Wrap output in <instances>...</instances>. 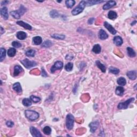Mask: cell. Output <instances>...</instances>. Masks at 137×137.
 Returning <instances> with one entry per match:
<instances>
[{
	"instance_id": "1",
	"label": "cell",
	"mask_w": 137,
	"mask_h": 137,
	"mask_svg": "<svg viewBox=\"0 0 137 137\" xmlns=\"http://www.w3.org/2000/svg\"><path fill=\"white\" fill-rule=\"evenodd\" d=\"M25 115L26 117L31 121H34L37 120L39 117V114L38 112L33 110H26L25 111Z\"/></svg>"
},
{
	"instance_id": "2",
	"label": "cell",
	"mask_w": 137,
	"mask_h": 137,
	"mask_svg": "<svg viewBox=\"0 0 137 137\" xmlns=\"http://www.w3.org/2000/svg\"><path fill=\"white\" fill-rule=\"evenodd\" d=\"M85 6H86V2L85 1H81L79 5L76 7L72 11V14L74 16H76L79 14L81 12L84 10Z\"/></svg>"
},
{
	"instance_id": "3",
	"label": "cell",
	"mask_w": 137,
	"mask_h": 137,
	"mask_svg": "<svg viewBox=\"0 0 137 137\" xmlns=\"http://www.w3.org/2000/svg\"><path fill=\"white\" fill-rule=\"evenodd\" d=\"M74 116L72 114H69L66 117V126L68 130H71L74 124Z\"/></svg>"
},
{
	"instance_id": "4",
	"label": "cell",
	"mask_w": 137,
	"mask_h": 137,
	"mask_svg": "<svg viewBox=\"0 0 137 137\" xmlns=\"http://www.w3.org/2000/svg\"><path fill=\"white\" fill-rule=\"evenodd\" d=\"M134 100V98H131L123 102H120L118 105V109H126L128 108L129 105Z\"/></svg>"
},
{
	"instance_id": "5",
	"label": "cell",
	"mask_w": 137,
	"mask_h": 137,
	"mask_svg": "<svg viewBox=\"0 0 137 137\" xmlns=\"http://www.w3.org/2000/svg\"><path fill=\"white\" fill-rule=\"evenodd\" d=\"M21 62L27 69H30L31 67L37 65V63L35 62L29 61L28 59H24L23 60H21Z\"/></svg>"
},
{
	"instance_id": "6",
	"label": "cell",
	"mask_w": 137,
	"mask_h": 137,
	"mask_svg": "<svg viewBox=\"0 0 137 137\" xmlns=\"http://www.w3.org/2000/svg\"><path fill=\"white\" fill-rule=\"evenodd\" d=\"M63 67V63L61 61H57L54 63L53 66L51 67L50 71L51 73L55 72L57 70H61Z\"/></svg>"
},
{
	"instance_id": "7",
	"label": "cell",
	"mask_w": 137,
	"mask_h": 137,
	"mask_svg": "<svg viewBox=\"0 0 137 137\" xmlns=\"http://www.w3.org/2000/svg\"><path fill=\"white\" fill-rule=\"evenodd\" d=\"M29 131H30V133L32 134V136L34 137H42V134H41L40 132L37 128H34V127L31 126V128H29Z\"/></svg>"
},
{
	"instance_id": "8",
	"label": "cell",
	"mask_w": 137,
	"mask_h": 137,
	"mask_svg": "<svg viewBox=\"0 0 137 137\" xmlns=\"http://www.w3.org/2000/svg\"><path fill=\"white\" fill-rule=\"evenodd\" d=\"M99 126V123L98 121H94V122H91L90 124H89V126L91 128V132L92 133H94L96 131V130H97V129L98 128V127Z\"/></svg>"
},
{
	"instance_id": "9",
	"label": "cell",
	"mask_w": 137,
	"mask_h": 137,
	"mask_svg": "<svg viewBox=\"0 0 137 137\" xmlns=\"http://www.w3.org/2000/svg\"><path fill=\"white\" fill-rule=\"evenodd\" d=\"M104 26L106 28L108 29V30L112 34V35H115L117 33V31L116 29H115L114 27L112 25H111L110 24H109L107 21H105L104 23Z\"/></svg>"
},
{
	"instance_id": "10",
	"label": "cell",
	"mask_w": 137,
	"mask_h": 137,
	"mask_svg": "<svg viewBox=\"0 0 137 137\" xmlns=\"http://www.w3.org/2000/svg\"><path fill=\"white\" fill-rule=\"evenodd\" d=\"M116 5V2L115 1H109L105 4L103 6V9L104 10H108L110 9L111 8H112Z\"/></svg>"
},
{
	"instance_id": "11",
	"label": "cell",
	"mask_w": 137,
	"mask_h": 137,
	"mask_svg": "<svg viewBox=\"0 0 137 137\" xmlns=\"http://www.w3.org/2000/svg\"><path fill=\"white\" fill-rule=\"evenodd\" d=\"M16 24L18 25H19L21 26L24 27V28L28 29V30H31L32 29V27L29 24L25 23L24 21H18L16 22Z\"/></svg>"
},
{
	"instance_id": "12",
	"label": "cell",
	"mask_w": 137,
	"mask_h": 137,
	"mask_svg": "<svg viewBox=\"0 0 137 137\" xmlns=\"http://www.w3.org/2000/svg\"><path fill=\"white\" fill-rule=\"evenodd\" d=\"M1 16L5 20H7L8 19L9 17V15L8 13V9L7 7H3L1 9Z\"/></svg>"
},
{
	"instance_id": "13",
	"label": "cell",
	"mask_w": 137,
	"mask_h": 137,
	"mask_svg": "<svg viewBox=\"0 0 137 137\" xmlns=\"http://www.w3.org/2000/svg\"><path fill=\"white\" fill-rule=\"evenodd\" d=\"M23 71V69L20 65H16L14 67V72H13V76H18Z\"/></svg>"
},
{
	"instance_id": "14",
	"label": "cell",
	"mask_w": 137,
	"mask_h": 137,
	"mask_svg": "<svg viewBox=\"0 0 137 137\" xmlns=\"http://www.w3.org/2000/svg\"><path fill=\"white\" fill-rule=\"evenodd\" d=\"M99 37L101 40H106L108 37V35L104 29H100L99 33Z\"/></svg>"
},
{
	"instance_id": "15",
	"label": "cell",
	"mask_w": 137,
	"mask_h": 137,
	"mask_svg": "<svg viewBox=\"0 0 137 137\" xmlns=\"http://www.w3.org/2000/svg\"><path fill=\"white\" fill-rule=\"evenodd\" d=\"M127 76L131 80H135L137 78V73L136 71H130L127 72Z\"/></svg>"
},
{
	"instance_id": "16",
	"label": "cell",
	"mask_w": 137,
	"mask_h": 137,
	"mask_svg": "<svg viewBox=\"0 0 137 137\" xmlns=\"http://www.w3.org/2000/svg\"><path fill=\"white\" fill-rule=\"evenodd\" d=\"M113 41H114V43L117 46H120L123 44V42L122 38L120 36H116L114 37Z\"/></svg>"
},
{
	"instance_id": "17",
	"label": "cell",
	"mask_w": 137,
	"mask_h": 137,
	"mask_svg": "<svg viewBox=\"0 0 137 137\" xmlns=\"http://www.w3.org/2000/svg\"><path fill=\"white\" fill-rule=\"evenodd\" d=\"M12 88L16 92L18 93H20L22 92V88L21 87V85L19 83H16L13 85Z\"/></svg>"
},
{
	"instance_id": "18",
	"label": "cell",
	"mask_w": 137,
	"mask_h": 137,
	"mask_svg": "<svg viewBox=\"0 0 137 137\" xmlns=\"http://www.w3.org/2000/svg\"><path fill=\"white\" fill-rule=\"evenodd\" d=\"M17 37L21 40H23L27 37V34L23 31H19L17 33Z\"/></svg>"
},
{
	"instance_id": "19",
	"label": "cell",
	"mask_w": 137,
	"mask_h": 137,
	"mask_svg": "<svg viewBox=\"0 0 137 137\" xmlns=\"http://www.w3.org/2000/svg\"><path fill=\"white\" fill-rule=\"evenodd\" d=\"M33 42L35 45H40L41 44V43L42 42V37L39 36H37V37H34L33 38Z\"/></svg>"
},
{
	"instance_id": "20",
	"label": "cell",
	"mask_w": 137,
	"mask_h": 137,
	"mask_svg": "<svg viewBox=\"0 0 137 137\" xmlns=\"http://www.w3.org/2000/svg\"><path fill=\"white\" fill-rule=\"evenodd\" d=\"M115 93L118 96H123L124 93V88L122 86H118L116 89Z\"/></svg>"
},
{
	"instance_id": "21",
	"label": "cell",
	"mask_w": 137,
	"mask_h": 137,
	"mask_svg": "<svg viewBox=\"0 0 137 137\" xmlns=\"http://www.w3.org/2000/svg\"><path fill=\"white\" fill-rule=\"evenodd\" d=\"M127 52H128V54L129 57H134L136 56V53L134 50V49H133L131 47H128L127 48Z\"/></svg>"
},
{
	"instance_id": "22",
	"label": "cell",
	"mask_w": 137,
	"mask_h": 137,
	"mask_svg": "<svg viewBox=\"0 0 137 137\" xmlns=\"http://www.w3.org/2000/svg\"><path fill=\"white\" fill-rule=\"evenodd\" d=\"M96 63V66H98L99 69H100L102 72H104V73L106 72V66H105L104 64H102V63L100 62V61H96V63Z\"/></svg>"
},
{
	"instance_id": "23",
	"label": "cell",
	"mask_w": 137,
	"mask_h": 137,
	"mask_svg": "<svg viewBox=\"0 0 137 137\" xmlns=\"http://www.w3.org/2000/svg\"><path fill=\"white\" fill-rule=\"evenodd\" d=\"M108 17L110 19L114 20L115 19H116L117 17V13L114 11H110L108 12Z\"/></svg>"
},
{
	"instance_id": "24",
	"label": "cell",
	"mask_w": 137,
	"mask_h": 137,
	"mask_svg": "<svg viewBox=\"0 0 137 137\" xmlns=\"http://www.w3.org/2000/svg\"><path fill=\"white\" fill-rule=\"evenodd\" d=\"M104 1H96V0H95V1H85V2H86V5L87 6H91V5H95V4H97L98 3H102V2H104Z\"/></svg>"
},
{
	"instance_id": "25",
	"label": "cell",
	"mask_w": 137,
	"mask_h": 137,
	"mask_svg": "<svg viewBox=\"0 0 137 137\" xmlns=\"http://www.w3.org/2000/svg\"><path fill=\"white\" fill-rule=\"evenodd\" d=\"M92 51L94 53L96 54H100L101 53V47L100 46V45H99V44L95 45L94 46V47H93V48Z\"/></svg>"
},
{
	"instance_id": "26",
	"label": "cell",
	"mask_w": 137,
	"mask_h": 137,
	"mask_svg": "<svg viewBox=\"0 0 137 137\" xmlns=\"http://www.w3.org/2000/svg\"><path fill=\"white\" fill-rule=\"evenodd\" d=\"M0 53H1V55H0V61L3 62V61L5 58L6 56V50L4 48H1L0 49Z\"/></svg>"
},
{
	"instance_id": "27",
	"label": "cell",
	"mask_w": 137,
	"mask_h": 137,
	"mask_svg": "<svg viewBox=\"0 0 137 137\" xmlns=\"http://www.w3.org/2000/svg\"><path fill=\"white\" fill-rule=\"evenodd\" d=\"M22 103L24 106L25 107H29L31 106L32 104L31 99L28 98L24 99L22 101Z\"/></svg>"
},
{
	"instance_id": "28",
	"label": "cell",
	"mask_w": 137,
	"mask_h": 137,
	"mask_svg": "<svg viewBox=\"0 0 137 137\" xmlns=\"http://www.w3.org/2000/svg\"><path fill=\"white\" fill-rule=\"evenodd\" d=\"M120 70L118 68L113 66L110 67L109 69V72L114 75H118L120 73Z\"/></svg>"
},
{
	"instance_id": "29",
	"label": "cell",
	"mask_w": 137,
	"mask_h": 137,
	"mask_svg": "<svg viewBox=\"0 0 137 137\" xmlns=\"http://www.w3.org/2000/svg\"><path fill=\"white\" fill-rule=\"evenodd\" d=\"M76 3V2L74 0H66L65 1V4H66L67 8H72Z\"/></svg>"
},
{
	"instance_id": "30",
	"label": "cell",
	"mask_w": 137,
	"mask_h": 137,
	"mask_svg": "<svg viewBox=\"0 0 137 137\" xmlns=\"http://www.w3.org/2000/svg\"><path fill=\"white\" fill-rule=\"evenodd\" d=\"M117 83L120 86H125L126 84V80L125 78H124V77H120L117 79Z\"/></svg>"
},
{
	"instance_id": "31",
	"label": "cell",
	"mask_w": 137,
	"mask_h": 137,
	"mask_svg": "<svg viewBox=\"0 0 137 137\" xmlns=\"http://www.w3.org/2000/svg\"><path fill=\"white\" fill-rule=\"evenodd\" d=\"M16 54V50L13 48H11L8 50V55L9 57H13Z\"/></svg>"
},
{
	"instance_id": "32",
	"label": "cell",
	"mask_w": 137,
	"mask_h": 137,
	"mask_svg": "<svg viewBox=\"0 0 137 137\" xmlns=\"http://www.w3.org/2000/svg\"><path fill=\"white\" fill-rule=\"evenodd\" d=\"M51 37L57 40H64L65 37V36L63 34H54L51 35Z\"/></svg>"
},
{
	"instance_id": "33",
	"label": "cell",
	"mask_w": 137,
	"mask_h": 137,
	"mask_svg": "<svg viewBox=\"0 0 137 137\" xmlns=\"http://www.w3.org/2000/svg\"><path fill=\"white\" fill-rule=\"evenodd\" d=\"M10 14L15 19H19L21 18V15L19 14L18 11H13L10 12Z\"/></svg>"
},
{
	"instance_id": "34",
	"label": "cell",
	"mask_w": 137,
	"mask_h": 137,
	"mask_svg": "<svg viewBox=\"0 0 137 137\" xmlns=\"http://www.w3.org/2000/svg\"><path fill=\"white\" fill-rule=\"evenodd\" d=\"M53 46V43L50 40H46L42 43V47L45 48H49Z\"/></svg>"
},
{
	"instance_id": "35",
	"label": "cell",
	"mask_w": 137,
	"mask_h": 137,
	"mask_svg": "<svg viewBox=\"0 0 137 137\" xmlns=\"http://www.w3.org/2000/svg\"><path fill=\"white\" fill-rule=\"evenodd\" d=\"M26 55L29 57H34L35 55V51L33 49H30V50H27L25 53Z\"/></svg>"
},
{
	"instance_id": "36",
	"label": "cell",
	"mask_w": 137,
	"mask_h": 137,
	"mask_svg": "<svg viewBox=\"0 0 137 137\" xmlns=\"http://www.w3.org/2000/svg\"><path fill=\"white\" fill-rule=\"evenodd\" d=\"M73 63L69 62L65 65V70L67 71H72V70L73 69Z\"/></svg>"
},
{
	"instance_id": "37",
	"label": "cell",
	"mask_w": 137,
	"mask_h": 137,
	"mask_svg": "<svg viewBox=\"0 0 137 137\" xmlns=\"http://www.w3.org/2000/svg\"><path fill=\"white\" fill-rule=\"evenodd\" d=\"M43 132L44 133V134L46 135H49L50 134L51 132V129L50 127L48 126H45L43 129Z\"/></svg>"
},
{
	"instance_id": "38",
	"label": "cell",
	"mask_w": 137,
	"mask_h": 137,
	"mask_svg": "<svg viewBox=\"0 0 137 137\" xmlns=\"http://www.w3.org/2000/svg\"><path fill=\"white\" fill-rule=\"evenodd\" d=\"M30 99L32 102L34 103H37L39 102L40 101H41V99L39 98V97H37L36 96H34V95H31L30 96Z\"/></svg>"
},
{
	"instance_id": "39",
	"label": "cell",
	"mask_w": 137,
	"mask_h": 137,
	"mask_svg": "<svg viewBox=\"0 0 137 137\" xmlns=\"http://www.w3.org/2000/svg\"><path fill=\"white\" fill-rule=\"evenodd\" d=\"M50 16L51 17L53 18H57L59 16V14L56 10H53L51 11L50 12Z\"/></svg>"
},
{
	"instance_id": "40",
	"label": "cell",
	"mask_w": 137,
	"mask_h": 137,
	"mask_svg": "<svg viewBox=\"0 0 137 137\" xmlns=\"http://www.w3.org/2000/svg\"><path fill=\"white\" fill-rule=\"evenodd\" d=\"M18 12L19 13V14L21 15V16L23 15L24 14L25 12L26 11V9L23 5H21V7H20L19 9L18 10Z\"/></svg>"
},
{
	"instance_id": "41",
	"label": "cell",
	"mask_w": 137,
	"mask_h": 137,
	"mask_svg": "<svg viewBox=\"0 0 137 137\" xmlns=\"http://www.w3.org/2000/svg\"><path fill=\"white\" fill-rule=\"evenodd\" d=\"M12 46L15 48H20L21 47V44L20 42H17V41H13V42H12Z\"/></svg>"
},
{
	"instance_id": "42",
	"label": "cell",
	"mask_w": 137,
	"mask_h": 137,
	"mask_svg": "<svg viewBox=\"0 0 137 137\" xmlns=\"http://www.w3.org/2000/svg\"><path fill=\"white\" fill-rule=\"evenodd\" d=\"M6 125H7L8 127L12 128V127H13V126L14 125V123H13V122H11V121H7V123H6Z\"/></svg>"
},
{
	"instance_id": "43",
	"label": "cell",
	"mask_w": 137,
	"mask_h": 137,
	"mask_svg": "<svg viewBox=\"0 0 137 137\" xmlns=\"http://www.w3.org/2000/svg\"><path fill=\"white\" fill-rule=\"evenodd\" d=\"M94 21H95L94 18H91L89 19L88 21V24H92L94 23Z\"/></svg>"
},
{
	"instance_id": "44",
	"label": "cell",
	"mask_w": 137,
	"mask_h": 137,
	"mask_svg": "<svg viewBox=\"0 0 137 137\" xmlns=\"http://www.w3.org/2000/svg\"><path fill=\"white\" fill-rule=\"evenodd\" d=\"M42 76L43 77H46L48 76V75L47 73L46 72L45 70H44V69L42 68Z\"/></svg>"
},
{
	"instance_id": "45",
	"label": "cell",
	"mask_w": 137,
	"mask_h": 137,
	"mask_svg": "<svg viewBox=\"0 0 137 137\" xmlns=\"http://www.w3.org/2000/svg\"><path fill=\"white\" fill-rule=\"evenodd\" d=\"M9 3V1H3L1 3V5H3L4 4H7V3Z\"/></svg>"
},
{
	"instance_id": "46",
	"label": "cell",
	"mask_w": 137,
	"mask_h": 137,
	"mask_svg": "<svg viewBox=\"0 0 137 137\" xmlns=\"http://www.w3.org/2000/svg\"><path fill=\"white\" fill-rule=\"evenodd\" d=\"M4 29H3V27H1V34H2L3 33H4Z\"/></svg>"
},
{
	"instance_id": "47",
	"label": "cell",
	"mask_w": 137,
	"mask_h": 137,
	"mask_svg": "<svg viewBox=\"0 0 137 137\" xmlns=\"http://www.w3.org/2000/svg\"><path fill=\"white\" fill-rule=\"evenodd\" d=\"M136 21H134V23H132L131 24V25H133L134 24H136Z\"/></svg>"
}]
</instances>
